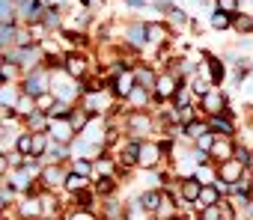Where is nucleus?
<instances>
[{"mask_svg":"<svg viewBox=\"0 0 253 220\" xmlns=\"http://www.w3.org/2000/svg\"><path fill=\"white\" fill-rule=\"evenodd\" d=\"M51 92H54V98H60V101L78 104L86 89H84V80H75V77L66 74L63 69H54V72H51Z\"/></svg>","mask_w":253,"mask_h":220,"instance_id":"f257e3e1","label":"nucleus"},{"mask_svg":"<svg viewBox=\"0 0 253 220\" xmlns=\"http://www.w3.org/2000/svg\"><path fill=\"white\" fill-rule=\"evenodd\" d=\"M158 128V119L149 110H128V119H125V131L134 140H149Z\"/></svg>","mask_w":253,"mask_h":220,"instance_id":"f03ea898","label":"nucleus"},{"mask_svg":"<svg viewBox=\"0 0 253 220\" xmlns=\"http://www.w3.org/2000/svg\"><path fill=\"white\" fill-rule=\"evenodd\" d=\"M98 66L89 60V54L86 51H66V60H63V72L66 74H72L75 80H84V77H89V72H95Z\"/></svg>","mask_w":253,"mask_h":220,"instance_id":"7ed1b4c3","label":"nucleus"},{"mask_svg":"<svg viewBox=\"0 0 253 220\" xmlns=\"http://www.w3.org/2000/svg\"><path fill=\"white\" fill-rule=\"evenodd\" d=\"M21 89H24L27 95H33V98L51 92V69H48V66H39V69L27 72V74L21 77Z\"/></svg>","mask_w":253,"mask_h":220,"instance_id":"20e7f679","label":"nucleus"},{"mask_svg":"<svg viewBox=\"0 0 253 220\" xmlns=\"http://www.w3.org/2000/svg\"><path fill=\"white\" fill-rule=\"evenodd\" d=\"M185 80H188V77H182V74L164 69V72L158 74V83H155V101H173L176 92H179V86H182Z\"/></svg>","mask_w":253,"mask_h":220,"instance_id":"39448f33","label":"nucleus"},{"mask_svg":"<svg viewBox=\"0 0 253 220\" xmlns=\"http://www.w3.org/2000/svg\"><path fill=\"white\" fill-rule=\"evenodd\" d=\"M66 176H69V167H63V164H45L42 173H39V187L42 190H63L66 187Z\"/></svg>","mask_w":253,"mask_h":220,"instance_id":"423d86ee","label":"nucleus"},{"mask_svg":"<svg viewBox=\"0 0 253 220\" xmlns=\"http://www.w3.org/2000/svg\"><path fill=\"white\" fill-rule=\"evenodd\" d=\"M161 164H164L161 143L143 140V143H140V155H137V170H161Z\"/></svg>","mask_w":253,"mask_h":220,"instance_id":"0eeeda50","label":"nucleus"},{"mask_svg":"<svg viewBox=\"0 0 253 220\" xmlns=\"http://www.w3.org/2000/svg\"><path fill=\"white\" fill-rule=\"evenodd\" d=\"M229 107L226 101V92L220 86H211L203 98H200V110H203V116H214V113H223V110Z\"/></svg>","mask_w":253,"mask_h":220,"instance_id":"6e6552de","label":"nucleus"},{"mask_svg":"<svg viewBox=\"0 0 253 220\" xmlns=\"http://www.w3.org/2000/svg\"><path fill=\"white\" fill-rule=\"evenodd\" d=\"M107 86H110V92H113V95H116L119 101H125V98L131 95V89L137 86L134 69H122L119 74H113V77H110V83H107Z\"/></svg>","mask_w":253,"mask_h":220,"instance_id":"1a4fd4ad","label":"nucleus"},{"mask_svg":"<svg viewBox=\"0 0 253 220\" xmlns=\"http://www.w3.org/2000/svg\"><path fill=\"white\" fill-rule=\"evenodd\" d=\"M173 27L167 24V21H149L146 24V39H149V45L146 48H167V42L173 39Z\"/></svg>","mask_w":253,"mask_h":220,"instance_id":"9d476101","label":"nucleus"},{"mask_svg":"<svg viewBox=\"0 0 253 220\" xmlns=\"http://www.w3.org/2000/svg\"><path fill=\"white\" fill-rule=\"evenodd\" d=\"M48 134H51L54 143H63V146H72V143L78 140V131H75V125H72L69 119H51Z\"/></svg>","mask_w":253,"mask_h":220,"instance_id":"9b49d317","label":"nucleus"},{"mask_svg":"<svg viewBox=\"0 0 253 220\" xmlns=\"http://www.w3.org/2000/svg\"><path fill=\"white\" fill-rule=\"evenodd\" d=\"M247 176V164H241L238 158H229L223 164H217V182H226V184H235Z\"/></svg>","mask_w":253,"mask_h":220,"instance_id":"f8f14e48","label":"nucleus"},{"mask_svg":"<svg viewBox=\"0 0 253 220\" xmlns=\"http://www.w3.org/2000/svg\"><path fill=\"white\" fill-rule=\"evenodd\" d=\"M146 24H149V21H131V24H125V45L134 48V51L146 48V45H149V39H146Z\"/></svg>","mask_w":253,"mask_h":220,"instance_id":"ddd939ff","label":"nucleus"},{"mask_svg":"<svg viewBox=\"0 0 253 220\" xmlns=\"http://www.w3.org/2000/svg\"><path fill=\"white\" fill-rule=\"evenodd\" d=\"M235 149H238V140L235 137H220L217 134V140H214V146H211V161L214 164H223V161H229V158H235Z\"/></svg>","mask_w":253,"mask_h":220,"instance_id":"4468645a","label":"nucleus"},{"mask_svg":"<svg viewBox=\"0 0 253 220\" xmlns=\"http://www.w3.org/2000/svg\"><path fill=\"white\" fill-rule=\"evenodd\" d=\"M152 101H155V92H152V89H146V86H134L131 95L125 98V107H128V110H149Z\"/></svg>","mask_w":253,"mask_h":220,"instance_id":"2eb2a0df","label":"nucleus"},{"mask_svg":"<svg viewBox=\"0 0 253 220\" xmlns=\"http://www.w3.org/2000/svg\"><path fill=\"white\" fill-rule=\"evenodd\" d=\"M42 202H39V193H27V199L18 205V220H42Z\"/></svg>","mask_w":253,"mask_h":220,"instance_id":"dca6fc26","label":"nucleus"},{"mask_svg":"<svg viewBox=\"0 0 253 220\" xmlns=\"http://www.w3.org/2000/svg\"><path fill=\"white\" fill-rule=\"evenodd\" d=\"M179 202V196H173L170 193V187L164 190V196H161V205H158V211L152 214V220H173L176 214H179V208L182 205H176Z\"/></svg>","mask_w":253,"mask_h":220,"instance_id":"f3484780","label":"nucleus"},{"mask_svg":"<svg viewBox=\"0 0 253 220\" xmlns=\"http://www.w3.org/2000/svg\"><path fill=\"white\" fill-rule=\"evenodd\" d=\"M134 77H137V86H146L155 92V83H158V72L152 69V63H137L134 66Z\"/></svg>","mask_w":253,"mask_h":220,"instance_id":"a211bd4d","label":"nucleus"},{"mask_svg":"<svg viewBox=\"0 0 253 220\" xmlns=\"http://www.w3.org/2000/svg\"><path fill=\"white\" fill-rule=\"evenodd\" d=\"M206 119H209V125H211L214 134H220V137H235V122H232V116L214 113V116H206Z\"/></svg>","mask_w":253,"mask_h":220,"instance_id":"6ab92c4d","label":"nucleus"},{"mask_svg":"<svg viewBox=\"0 0 253 220\" xmlns=\"http://www.w3.org/2000/svg\"><path fill=\"white\" fill-rule=\"evenodd\" d=\"M86 187H92V179L89 176H84V173H75L72 167H69V176H66V193L69 196H75V193H81V190H86Z\"/></svg>","mask_w":253,"mask_h":220,"instance_id":"aec40b11","label":"nucleus"},{"mask_svg":"<svg viewBox=\"0 0 253 220\" xmlns=\"http://www.w3.org/2000/svg\"><path fill=\"white\" fill-rule=\"evenodd\" d=\"M161 196H164V190L146 187V190H140V193H137V202H140V208H143L146 214H155V211H158V205H161Z\"/></svg>","mask_w":253,"mask_h":220,"instance_id":"412c9836","label":"nucleus"},{"mask_svg":"<svg viewBox=\"0 0 253 220\" xmlns=\"http://www.w3.org/2000/svg\"><path fill=\"white\" fill-rule=\"evenodd\" d=\"M211 131V125H209V119H194V122H188L185 125V131H182V140L185 143H197L203 134H209Z\"/></svg>","mask_w":253,"mask_h":220,"instance_id":"4be33fe9","label":"nucleus"},{"mask_svg":"<svg viewBox=\"0 0 253 220\" xmlns=\"http://www.w3.org/2000/svg\"><path fill=\"white\" fill-rule=\"evenodd\" d=\"M206 63H209V74H211L214 86H220V83L226 80V60H223V57H211V54H206Z\"/></svg>","mask_w":253,"mask_h":220,"instance_id":"5701e85b","label":"nucleus"},{"mask_svg":"<svg viewBox=\"0 0 253 220\" xmlns=\"http://www.w3.org/2000/svg\"><path fill=\"white\" fill-rule=\"evenodd\" d=\"M48 125H51V116L45 113V110H36L33 116H27V119H24V131H30V134L48 131Z\"/></svg>","mask_w":253,"mask_h":220,"instance_id":"b1692460","label":"nucleus"},{"mask_svg":"<svg viewBox=\"0 0 253 220\" xmlns=\"http://www.w3.org/2000/svg\"><path fill=\"white\" fill-rule=\"evenodd\" d=\"M214 3H217V0H214ZM209 27H211V30H229V27H232V12L214 6L211 15H209Z\"/></svg>","mask_w":253,"mask_h":220,"instance_id":"393cba45","label":"nucleus"},{"mask_svg":"<svg viewBox=\"0 0 253 220\" xmlns=\"http://www.w3.org/2000/svg\"><path fill=\"white\" fill-rule=\"evenodd\" d=\"M191 21H194V18H191L182 6H170V12H167V24H170L176 33H179V30H185V27H191Z\"/></svg>","mask_w":253,"mask_h":220,"instance_id":"a878e982","label":"nucleus"},{"mask_svg":"<svg viewBox=\"0 0 253 220\" xmlns=\"http://www.w3.org/2000/svg\"><path fill=\"white\" fill-rule=\"evenodd\" d=\"M232 30H235L238 36H250V33H253V15L244 12V9L232 12Z\"/></svg>","mask_w":253,"mask_h":220,"instance_id":"bb28decb","label":"nucleus"},{"mask_svg":"<svg viewBox=\"0 0 253 220\" xmlns=\"http://www.w3.org/2000/svg\"><path fill=\"white\" fill-rule=\"evenodd\" d=\"M39 202H42V214L45 217L60 214V196H57V190H42L39 193Z\"/></svg>","mask_w":253,"mask_h":220,"instance_id":"cd10ccee","label":"nucleus"},{"mask_svg":"<svg viewBox=\"0 0 253 220\" xmlns=\"http://www.w3.org/2000/svg\"><path fill=\"white\" fill-rule=\"evenodd\" d=\"M220 199H223V193L217 190V184H206V187H203V193H200L197 211H203V208H209V205H217Z\"/></svg>","mask_w":253,"mask_h":220,"instance_id":"c85d7f7f","label":"nucleus"},{"mask_svg":"<svg viewBox=\"0 0 253 220\" xmlns=\"http://www.w3.org/2000/svg\"><path fill=\"white\" fill-rule=\"evenodd\" d=\"M15 110H18V116H21V119H27V116H33V113H36L39 107H36V98H33V95L21 92V95H18V101H15Z\"/></svg>","mask_w":253,"mask_h":220,"instance_id":"c756f323","label":"nucleus"},{"mask_svg":"<svg viewBox=\"0 0 253 220\" xmlns=\"http://www.w3.org/2000/svg\"><path fill=\"white\" fill-rule=\"evenodd\" d=\"M89 119H92V113H89V110H86L84 104H78V107L72 110V116H69V122L75 125V131H78V134H81V131L89 125Z\"/></svg>","mask_w":253,"mask_h":220,"instance_id":"7c9ffc66","label":"nucleus"},{"mask_svg":"<svg viewBox=\"0 0 253 220\" xmlns=\"http://www.w3.org/2000/svg\"><path fill=\"white\" fill-rule=\"evenodd\" d=\"M75 107H78V104H69V101H60V98H57V101L51 104V110H48V116H51V119H69Z\"/></svg>","mask_w":253,"mask_h":220,"instance_id":"2f4dec72","label":"nucleus"},{"mask_svg":"<svg viewBox=\"0 0 253 220\" xmlns=\"http://www.w3.org/2000/svg\"><path fill=\"white\" fill-rule=\"evenodd\" d=\"M48 146H51V134L48 131L33 134V158H45L48 155Z\"/></svg>","mask_w":253,"mask_h":220,"instance_id":"473e14b6","label":"nucleus"},{"mask_svg":"<svg viewBox=\"0 0 253 220\" xmlns=\"http://www.w3.org/2000/svg\"><path fill=\"white\" fill-rule=\"evenodd\" d=\"M24 69L18 66V63H9V60H3V66H0V77H3V83H15V77L21 74Z\"/></svg>","mask_w":253,"mask_h":220,"instance_id":"72a5a7b5","label":"nucleus"},{"mask_svg":"<svg viewBox=\"0 0 253 220\" xmlns=\"http://www.w3.org/2000/svg\"><path fill=\"white\" fill-rule=\"evenodd\" d=\"M92 205H95V199H92V190H89V187L72 196V208H89V211H92Z\"/></svg>","mask_w":253,"mask_h":220,"instance_id":"f704fd0d","label":"nucleus"},{"mask_svg":"<svg viewBox=\"0 0 253 220\" xmlns=\"http://www.w3.org/2000/svg\"><path fill=\"white\" fill-rule=\"evenodd\" d=\"M92 184H95V193H98V196H110V193L116 190V179H113V176H107V179H95Z\"/></svg>","mask_w":253,"mask_h":220,"instance_id":"c9c22d12","label":"nucleus"},{"mask_svg":"<svg viewBox=\"0 0 253 220\" xmlns=\"http://www.w3.org/2000/svg\"><path fill=\"white\" fill-rule=\"evenodd\" d=\"M15 152H21V155H33V134L30 131H21V137H18V143H15Z\"/></svg>","mask_w":253,"mask_h":220,"instance_id":"e433bc0d","label":"nucleus"},{"mask_svg":"<svg viewBox=\"0 0 253 220\" xmlns=\"http://www.w3.org/2000/svg\"><path fill=\"white\" fill-rule=\"evenodd\" d=\"M69 167H72L75 173H84V176L92 179V161H89V158H69Z\"/></svg>","mask_w":253,"mask_h":220,"instance_id":"4c0bfd02","label":"nucleus"},{"mask_svg":"<svg viewBox=\"0 0 253 220\" xmlns=\"http://www.w3.org/2000/svg\"><path fill=\"white\" fill-rule=\"evenodd\" d=\"M66 220H104V217H98V214L89 211V208H69Z\"/></svg>","mask_w":253,"mask_h":220,"instance_id":"58836bf2","label":"nucleus"},{"mask_svg":"<svg viewBox=\"0 0 253 220\" xmlns=\"http://www.w3.org/2000/svg\"><path fill=\"white\" fill-rule=\"evenodd\" d=\"M214 140H217V134H214V131H209V134H203V137H200V140H197L194 146H197V149H203V152H211Z\"/></svg>","mask_w":253,"mask_h":220,"instance_id":"ea45409f","label":"nucleus"},{"mask_svg":"<svg viewBox=\"0 0 253 220\" xmlns=\"http://www.w3.org/2000/svg\"><path fill=\"white\" fill-rule=\"evenodd\" d=\"M15 193H18V190H15V187H12V184H9V182L3 179V190H0V202H3V205H12Z\"/></svg>","mask_w":253,"mask_h":220,"instance_id":"a19ab883","label":"nucleus"},{"mask_svg":"<svg viewBox=\"0 0 253 220\" xmlns=\"http://www.w3.org/2000/svg\"><path fill=\"white\" fill-rule=\"evenodd\" d=\"M200 220H223V217H220V205H209V208H203V211H200Z\"/></svg>","mask_w":253,"mask_h":220,"instance_id":"79ce46f5","label":"nucleus"},{"mask_svg":"<svg viewBox=\"0 0 253 220\" xmlns=\"http://www.w3.org/2000/svg\"><path fill=\"white\" fill-rule=\"evenodd\" d=\"M54 101H57V98H54V92H45V95H39V98H36V107H39V110H45V113H48Z\"/></svg>","mask_w":253,"mask_h":220,"instance_id":"37998d69","label":"nucleus"},{"mask_svg":"<svg viewBox=\"0 0 253 220\" xmlns=\"http://www.w3.org/2000/svg\"><path fill=\"white\" fill-rule=\"evenodd\" d=\"M149 3V0H125V6H128V9H143Z\"/></svg>","mask_w":253,"mask_h":220,"instance_id":"c03bdc74","label":"nucleus"},{"mask_svg":"<svg viewBox=\"0 0 253 220\" xmlns=\"http://www.w3.org/2000/svg\"><path fill=\"white\" fill-rule=\"evenodd\" d=\"M247 170H250V176H253V155H250V161H247Z\"/></svg>","mask_w":253,"mask_h":220,"instance_id":"a18cd8bd","label":"nucleus"},{"mask_svg":"<svg viewBox=\"0 0 253 220\" xmlns=\"http://www.w3.org/2000/svg\"><path fill=\"white\" fill-rule=\"evenodd\" d=\"M42 220H66V217H57V214H54V217H42Z\"/></svg>","mask_w":253,"mask_h":220,"instance_id":"49530a36","label":"nucleus"},{"mask_svg":"<svg viewBox=\"0 0 253 220\" xmlns=\"http://www.w3.org/2000/svg\"><path fill=\"white\" fill-rule=\"evenodd\" d=\"M241 6H244V0H241Z\"/></svg>","mask_w":253,"mask_h":220,"instance_id":"de8ad7c7","label":"nucleus"},{"mask_svg":"<svg viewBox=\"0 0 253 220\" xmlns=\"http://www.w3.org/2000/svg\"><path fill=\"white\" fill-rule=\"evenodd\" d=\"M188 220H191V217H188ZM197 220H200V217H197Z\"/></svg>","mask_w":253,"mask_h":220,"instance_id":"09e8293b","label":"nucleus"},{"mask_svg":"<svg viewBox=\"0 0 253 220\" xmlns=\"http://www.w3.org/2000/svg\"><path fill=\"white\" fill-rule=\"evenodd\" d=\"M197 3H200V0H197Z\"/></svg>","mask_w":253,"mask_h":220,"instance_id":"8fccbe9b","label":"nucleus"}]
</instances>
